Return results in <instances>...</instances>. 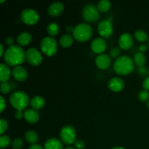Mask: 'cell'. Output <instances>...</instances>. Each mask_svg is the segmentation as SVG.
<instances>
[{"instance_id":"obj_43","label":"cell","mask_w":149,"mask_h":149,"mask_svg":"<svg viewBox=\"0 0 149 149\" xmlns=\"http://www.w3.org/2000/svg\"><path fill=\"white\" fill-rule=\"evenodd\" d=\"M74 28L72 27L71 26H68L66 27V31L68 32H72L73 33V31H74Z\"/></svg>"},{"instance_id":"obj_6","label":"cell","mask_w":149,"mask_h":149,"mask_svg":"<svg viewBox=\"0 0 149 149\" xmlns=\"http://www.w3.org/2000/svg\"><path fill=\"white\" fill-rule=\"evenodd\" d=\"M40 48L42 52L47 56H53L58 50V43L52 36H46L41 41Z\"/></svg>"},{"instance_id":"obj_35","label":"cell","mask_w":149,"mask_h":149,"mask_svg":"<svg viewBox=\"0 0 149 149\" xmlns=\"http://www.w3.org/2000/svg\"><path fill=\"white\" fill-rule=\"evenodd\" d=\"M74 146L77 149H84L85 147V143L82 140H77L76 142L74 143Z\"/></svg>"},{"instance_id":"obj_1","label":"cell","mask_w":149,"mask_h":149,"mask_svg":"<svg viewBox=\"0 0 149 149\" xmlns=\"http://www.w3.org/2000/svg\"><path fill=\"white\" fill-rule=\"evenodd\" d=\"M3 59L7 65L18 66L26 60V52L19 45H13L6 49Z\"/></svg>"},{"instance_id":"obj_29","label":"cell","mask_w":149,"mask_h":149,"mask_svg":"<svg viewBox=\"0 0 149 149\" xmlns=\"http://www.w3.org/2000/svg\"><path fill=\"white\" fill-rule=\"evenodd\" d=\"M11 85L7 81L6 82H1L0 84V90L2 94H8L11 91Z\"/></svg>"},{"instance_id":"obj_11","label":"cell","mask_w":149,"mask_h":149,"mask_svg":"<svg viewBox=\"0 0 149 149\" xmlns=\"http://www.w3.org/2000/svg\"><path fill=\"white\" fill-rule=\"evenodd\" d=\"M106 47H107L106 42L103 38L100 37H97L93 39L90 45V47H91L93 52L96 54H98V55L103 54V52L106 50Z\"/></svg>"},{"instance_id":"obj_27","label":"cell","mask_w":149,"mask_h":149,"mask_svg":"<svg viewBox=\"0 0 149 149\" xmlns=\"http://www.w3.org/2000/svg\"><path fill=\"white\" fill-rule=\"evenodd\" d=\"M47 33L52 37L54 36H56L59 33L60 27L56 23L51 22L47 26Z\"/></svg>"},{"instance_id":"obj_17","label":"cell","mask_w":149,"mask_h":149,"mask_svg":"<svg viewBox=\"0 0 149 149\" xmlns=\"http://www.w3.org/2000/svg\"><path fill=\"white\" fill-rule=\"evenodd\" d=\"M23 117L29 123L35 124L39 121V114L36 110L33 109H28L23 112Z\"/></svg>"},{"instance_id":"obj_37","label":"cell","mask_w":149,"mask_h":149,"mask_svg":"<svg viewBox=\"0 0 149 149\" xmlns=\"http://www.w3.org/2000/svg\"><path fill=\"white\" fill-rule=\"evenodd\" d=\"M0 100H1V105H0V113H2L6 107V101L2 95L0 96Z\"/></svg>"},{"instance_id":"obj_22","label":"cell","mask_w":149,"mask_h":149,"mask_svg":"<svg viewBox=\"0 0 149 149\" xmlns=\"http://www.w3.org/2000/svg\"><path fill=\"white\" fill-rule=\"evenodd\" d=\"M74 36L70 34H63L60 39V45L62 47L68 48L73 45Z\"/></svg>"},{"instance_id":"obj_25","label":"cell","mask_w":149,"mask_h":149,"mask_svg":"<svg viewBox=\"0 0 149 149\" xmlns=\"http://www.w3.org/2000/svg\"><path fill=\"white\" fill-rule=\"evenodd\" d=\"M111 7V2L109 0H101L98 1L97 4V8L100 13H104L109 11Z\"/></svg>"},{"instance_id":"obj_16","label":"cell","mask_w":149,"mask_h":149,"mask_svg":"<svg viewBox=\"0 0 149 149\" xmlns=\"http://www.w3.org/2000/svg\"><path fill=\"white\" fill-rule=\"evenodd\" d=\"M64 10V5L61 1H55L52 3L48 7L47 13L52 17H57L63 13Z\"/></svg>"},{"instance_id":"obj_7","label":"cell","mask_w":149,"mask_h":149,"mask_svg":"<svg viewBox=\"0 0 149 149\" xmlns=\"http://www.w3.org/2000/svg\"><path fill=\"white\" fill-rule=\"evenodd\" d=\"M60 138L61 141L66 145L74 144L77 138V132L75 128L71 125L63 127L60 132Z\"/></svg>"},{"instance_id":"obj_4","label":"cell","mask_w":149,"mask_h":149,"mask_svg":"<svg viewBox=\"0 0 149 149\" xmlns=\"http://www.w3.org/2000/svg\"><path fill=\"white\" fill-rule=\"evenodd\" d=\"M10 103L17 111H22L29 104V97L25 92L16 91L10 97Z\"/></svg>"},{"instance_id":"obj_9","label":"cell","mask_w":149,"mask_h":149,"mask_svg":"<svg viewBox=\"0 0 149 149\" xmlns=\"http://www.w3.org/2000/svg\"><path fill=\"white\" fill-rule=\"evenodd\" d=\"M97 31L103 38L110 37L113 32V26L111 21L109 19L100 20L97 25Z\"/></svg>"},{"instance_id":"obj_8","label":"cell","mask_w":149,"mask_h":149,"mask_svg":"<svg viewBox=\"0 0 149 149\" xmlns=\"http://www.w3.org/2000/svg\"><path fill=\"white\" fill-rule=\"evenodd\" d=\"M20 19L26 25L32 26L39 21V15L36 10L32 8L25 9L21 12Z\"/></svg>"},{"instance_id":"obj_32","label":"cell","mask_w":149,"mask_h":149,"mask_svg":"<svg viewBox=\"0 0 149 149\" xmlns=\"http://www.w3.org/2000/svg\"><path fill=\"white\" fill-rule=\"evenodd\" d=\"M149 98V93L146 90H141L138 93V99L142 102H146L148 100Z\"/></svg>"},{"instance_id":"obj_5","label":"cell","mask_w":149,"mask_h":149,"mask_svg":"<svg viewBox=\"0 0 149 149\" xmlns=\"http://www.w3.org/2000/svg\"><path fill=\"white\" fill-rule=\"evenodd\" d=\"M100 12L97 8V6L94 4L89 3L83 7L81 10V16L84 21L88 23H93L97 22L100 18Z\"/></svg>"},{"instance_id":"obj_19","label":"cell","mask_w":149,"mask_h":149,"mask_svg":"<svg viewBox=\"0 0 149 149\" xmlns=\"http://www.w3.org/2000/svg\"><path fill=\"white\" fill-rule=\"evenodd\" d=\"M11 77V71L7 64H0V80L1 82H6Z\"/></svg>"},{"instance_id":"obj_33","label":"cell","mask_w":149,"mask_h":149,"mask_svg":"<svg viewBox=\"0 0 149 149\" xmlns=\"http://www.w3.org/2000/svg\"><path fill=\"white\" fill-rule=\"evenodd\" d=\"M0 129H1V134L3 135L4 132L7 131V128H8V122L6 119H0Z\"/></svg>"},{"instance_id":"obj_44","label":"cell","mask_w":149,"mask_h":149,"mask_svg":"<svg viewBox=\"0 0 149 149\" xmlns=\"http://www.w3.org/2000/svg\"><path fill=\"white\" fill-rule=\"evenodd\" d=\"M111 149H125L124 148H122V147H119V146H116V147H113V148Z\"/></svg>"},{"instance_id":"obj_3","label":"cell","mask_w":149,"mask_h":149,"mask_svg":"<svg viewBox=\"0 0 149 149\" xmlns=\"http://www.w3.org/2000/svg\"><path fill=\"white\" fill-rule=\"evenodd\" d=\"M93 33V29L88 23H79L74 27L73 36L76 40L80 42H87L91 39Z\"/></svg>"},{"instance_id":"obj_30","label":"cell","mask_w":149,"mask_h":149,"mask_svg":"<svg viewBox=\"0 0 149 149\" xmlns=\"http://www.w3.org/2000/svg\"><path fill=\"white\" fill-rule=\"evenodd\" d=\"M23 146V141L21 138H16L12 142V147L14 149H21Z\"/></svg>"},{"instance_id":"obj_31","label":"cell","mask_w":149,"mask_h":149,"mask_svg":"<svg viewBox=\"0 0 149 149\" xmlns=\"http://www.w3.org/2000/svg\"><path fill=\"white\" fill-rule=\"evenodd\" d=\"M137 72H138L141 77H145L146 78L149 77V68L148 67H138V69H137Z\"/></svg>"},{"instance_id":"obj_20","label":"cell","mask_w":149,"mask_h":149,"mask_svg":"<svg viewBox=\"0 0 149 149\" xmlns=\"http://www.w3.org/2000/svg\"><path fill=\"white\" fill-rule=\"evenodd\" d=\"M45 149H63V146L61 141L55 138H49L45 142Z\"/></svg>"},{"instance_id":"obj_2","label":"cell","mask_w":149,"mask_h":149,"mask_svg":"<svg viewBox=\"0 0 149 149\" xmlns=\"http://www.w3.org/2000/svg\"><path fill=\"white\" fill-rule=\"evenodd\" d=\"M113 70L119 75H127L135 69V63L132 58L127 55H122L115 60Z\"/></svg>"},{"instance_id":"obj_28","label":"cell","mask_w":149,"mask_h":149,"mask_svg":"<svg viewBox=\"0 0 149 149\" xmlns=\"http://www.w3.org/2000/svg\"><path fill=\"white\" fill-rule=\"evenodd\" d=\"M11 143V139L8 135H1L0 136V148H4L9 146Z\"/></svg>"},{"instance_id":"obj_42","label":"cell","mask_w":149,"mask_h":149,"mask_svg":"<svg viewBox=\"0 0 149 149\" xmlns=\"http://www.w3.org/2000/svg\"><path fill=\"white\" fill-rule=\"evenodd\" d=\"M4 52H5V51H4V46H3V45H0V57H3L4 55Z\"/></svg>"},{"instance_id":"obj_47","label":"cell","mask_w":149,"mask_h":149,"mask_svg":"<svg viewBox=\"0 0 149 149\" xmlns=\"http://www.w3.org/2000/svg\"><path fill=\"white\" fill-rule=\"evenodd\" d=\"M4 0H1V1H0V2H1V3H2V2H4Z\"/></svg>"},{"instance_id":"obj_40","label":"cell","mask_w":149,"mask_h":149,"mask_svg":"<svg viewBox=\"0 0 149 149\" xmlns=\"http://www.w3.org/2000/svg\"><path fill=\"white\" fill-rule=\"evenodd\" d=\"M147 49H148V47H147L146 45H141V46L139 47L140 52H143V53L144 52H146V51L147 50Z\"/></svg>"},{"instance_id":"obj_18","label":"cell","mask_w":149,"mask_h":149,"mask_svg":"<svg viewBox=\"0 0 149 149\" xmlns=\"http://www.w3.org/2000/svg\"><path fill=\"white\" fill-rule=\"evenodd\" d=\"M32 40L31 34L29 32H22L17 36V43L19 46H26L29 45Z\"/></svg>"},{"instance_id":"obj_14","label":"cell","mask_w":149,"mask_h":149,"mask_svg":"<svg viewBox=\"0 0 149 149\" xmlns=\"http://www.w3.org/2000/svg\"><path fill=\"white\" fill-rule=\"evenodd\" d=\"M118 43L122 49H128L133 45V37L130 33H124L119 36Z\"/></svg>"},{"instance_id":"obj_10","label":"cell","mask_w":149,"mask_h":149,"mask_svg":"<svg viewBox=\"0 0 149 149\" xmlns=\"http://www.w3.org/2000/svg\"><path fill=\"white\" fill-rule=\"evenodd\" d=\"M26 60L31 65L37 66L42 62V55L36 48H29L26 52Z\"/></svg>"},{"instance_id":"obj_48","label":"cell","mask_w":149,"mask_h":149,"mask_svg":"<svg viewBox=\"0 0 149 149\" xmlns=\"http://www.w3.org/2000/svg\"><path fill=\"white\" fill-rule=\"evenodd\" d=\"M148 47L149 48V40H148Z\"/></svg>"},{"instance_id":"obj_23","label":"cell","mask_w":149,"mask_h":149,"mask_svg":"<svg viewBox=\"0 0 149 149\" xmlns=\"http://www.w3.org/2000/svg\"><path fill=\"white\" fill-rule=\"evenodd\" d=\"M24 137L26 142L31 144V145L36 144V143L38 141V139H39V137H38L36 132L33 130L27 131V132L25 133Z\"/></svg>"},{"instance_id":"obj_39","label":"cell","mask_w":149,"mask_h":149,"mask_svg":"<svg viewBox=\"0 0 149 149\" xmlns=\"http://www.w3.org/2000/svg\"><path fill=\"white\" fill-rule=\"evenodd\" d=\"M15 116L17 119H21L23 116V113L22 112V111H16Z\"/></svg>"},{"instance_id":"obj_46","label":"cell","mask_w":149,"mask_h":149,"mask_svg":"<svg viewBox=\"0 0 149 149\" xmlns=\"http://www.w3.org/2000/svg\"><path fill=\"white\" fill-rule=\"evenodd\" d=\"M147 106H148V109H149V100L148 101V103H147Z\"/></svg>"},{"instance_id":"obj_21","label":"cell","mask_w":149,"mask_h":149,"mask_svg":"<svg viewBox=\"0 0 149 149\" xmlns=\"http://www.w3.org/2000/svg\"><path fill=\"white\" fill-rule=\"evenodd\" d=\"M30 105L34 110H39L45 105V100L41 96H34L30 100Z\"/></svg>"},{"instance_id":"obj_15","label":"cell","mask_w":149,"mask_h":149,"mask_svg":"<svg viewBox=\"0 0 149 149\" xmlns=\"http://www.w3.org/2000/svg\"><path fill=\"white\" fill-rule=\"evenodd\" d=\"M12 75L13 78L17 81H23L27 79L28 72L25 68L21 65L14 67L12 71Z\"/></svg>"},{"instance_id":"obj_38","label":"cell","mask_w":149,"mask_h":149,"mask_svg":"<svg viewBox=\"0 0 149 149\" xmlns=\"http://www.w3.org/2000/svg\"><path fill=\"white\" fill-rule=\"evenodd\" d=\"M143 87L146 91H149V77L145 78V79L143 81Z\"/></svg>"},{"instance_id":"obj_34","label":"cell","mask_w":149,"mask_h":149,"mask_svg":"<svg viewBox=\"0 0 149 149\" xmlns=\"http://www.w3.org/2000/svg\"><path fill=\"white\" fill-rule=\"evenodd\" d=\"M121 53V50L119 47H114L113 49H111L109 52V55L110 57L112 58H119V54Z\"/></svg>"},{"instance_id":"obj_24","label":"cell","mask_w":149,"mask_h":149,"mask_svg":"<svg viewBox=\"0 0 149 149\" xmlns=\"http://www.w3.org/2000/svg\"><path fill=\"white\" fill-rule=\"evenodd\" d=\"M133 61L134 63H135V65H136L138 67H142L144 66V65L146 64V55L143 52H138L135 54Z\"/></svg>"},{"instance_id":"obj_36","label":"cell","mask_w":149,"mask_h":149,"mask_svg":"<svg viewBox=\"0 0 149 149\" xmlns=\"http://www.w3.org/2000/svg\"><path fill=\"white\" fill-rule=\"evenodd\" d=\"M4 43L8 46V47H12L14 45H13V44H14V39H13V38L11 37V36H8V37L6 38L5 40H4Z\"/></svg>"},{"instance_id":"obj_12","label":"cell","mask_w":149,"mask_h":149,"mask_svg":"<svg viewBox=\"0 0 149 149\" xmlns=\"http://www.w3.org/2000/svg\"><path fill=\"white\" fill-rule=\"evenodd\" d=\"M111 63V59L109 55L106 54H100L95 58V64L98 68L101 70H106L110 67Z\"/></svg>"},{"instance_id":"obj_45","label":"cell","mask_w":149,"mask_h":149,"mask_svg":"<svg viewBox=\"0 0 149 149\" xmlns=\"http://www.w3.org/2000/svg\"><path fill=\"white\" fill-rule=\"evenodd\" d=\"M65 149H75L74 148V147H71V146H68L67 147V148H65Z\"/></svg>"},{"instance_id":"obj_26","label":"cell","mask_w":149,"mask_h":149,"mask_svg":"<svg viewBox=\"0 0 149 149\" xmlns=\"http://www.w3.org/2000/svg\"><path fill=\"white\" fill-rule=\"evenodd\" d=\"M134 36L135 39L140 42H146L149 40L148 33L143 29H138L135 31Z\"/></svg>"},{"instance_id":"obj_13","label":"cell","mask_w":149,"mask_h":149,"mask_svg":"<svg viewBox=\"0 0 149 149\" xmlns=\"http://www.w3.org/2000/svg\"><path fill=\"white\" fill-rule=\"evenodd\" d=\"M125 81L119 77H113L108 82L109 89L114 93L122 91L125 87Z\"/></svg>"},{"instance_id":"obj_41","label":"cell","mask_w":149,"mask_h":149,"mask_svg":"<svg viewBox=\"0 0 149 149\" xmlns=\"http://www.w3.org/2000/svg\"><path fill=\"white\" fill-rule=\"evenodd\" d=\"M29 149H45L42 148L40 145H38V144H33V145H31L30 147H29Z\"/></svg>"}]
</instances>
